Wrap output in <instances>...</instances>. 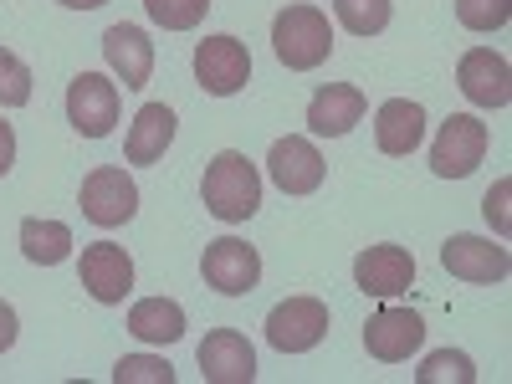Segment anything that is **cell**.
Instances as JSON below:
<instances>
[{
  "mask_svg": "<svg viewBox=\"0 0 512 384\" xmlns=\"http://www.w3.org/2000/svg\"><path fill=\"white\" fill-rule=\"evenodd\" d=\"M200 200L216 221L236 226V221H251L262 210V175L256 164L241 154V149H221L216 159L205 164V180H200Z\"/></svg>",
  "mask_w": 512,
  "mask_h": 384,
  "instance_id": "obj_1",
  "label": "cell"
},
{
  "mask_svg": "<svg viewBox=\"0 0 512 384\" xmlns=\"http://www.w3.org/2000/svg\"><path fill=\"white\" fill-rule=\"evenodd\" d=\"M272 52L287 72H313L333 57V26L318 6H287L272 21Z\"/></svg>",
  "mask_w": 512,
  "mask_h": 384,
  "instance_id": "obj_2",
  "label": "cell"
},
{
  "mask_svg": "<svg viewBox=\"0 0 512 384\" xmlns=\"http://www.w3.org/2000/svg\"><path fill=\"white\" fill-rule=\"evenodd\" d=\"M77 205H82V216H88L93 226L113 231V226H128V221L139 216V185H134V175H128V169L98 164L93 175L82 180Z\"/></svg>",
  "mask_w": 512,
  "mask_h": 384,
  "instance_id": "obj_3",
  "label": "cell"
},
{
  "mask_svg": "<svg viewBox=\"0 0 512 384\" xmlns=\"http://www.w3.org/2000/svg\"><path fill=\"white\" fill-rule=\"evenodd\" d=\"M487 144H492V134L477 113H451L431 144V169L441 180H466L487 159Z\"/></svg>",
  "mask_w": 512,
  "mask_h": 384,
  "instance_id": "obj_4",
  "label": "cell"
},
{
  "mask_svg": "<svg viewBox=\"0 0 512 384\" xmlns=\"http://www.w3.org/2000/svg\"><path fill=\"white\" fill-rule=\"evenodd\" d=\"M328 303H318V297H287V303H277L267 313V344L277 354H308L318 349L328 338Z\"/></svg>",
  "mask_w": 512,
  "mask_h": 384,
  "instance_id": "obj_5",
  "label": "cell"
},
{
  "mask_svg": "<svg viewBox=\"0 0 512 384\" xmlns=\"http://www.w3.org/2000/svg\"><path fill=\"white\" fill-rule=\"evenodd\" d=\"M67 123L82 139H108L118 123V82L103 72H77L67 82Z\"/></svg>",
  "mask_w": 512,
  "mask_h": 384,
  "instance_id": "obj_6",
  "label": "cell"
},
{
  "mask_svg": "<svg viewBox=\"0 0 512 384\" xmlns=\"http://www.w3.org/2000/svg\"><path fill=\"white\" fill-rule=\"evenodd\" d=\"M77 277H82V287H88L93 303L118 308L123 297L134 292V256H128L123 246H113V241H93V246H82Z\"/></svg>",
  "mask_w": 512,
  "mask_h": 384,
  "instance_id": "obj_7",
  "label": "cell"
},
{
  "mask_svg": "<svg viewBox=\"0 0 512 384\" xmlns=\"http://www.w3.org/2000/svg\"><path fill=\"white\" fill-rule=\"evenodd\" d=\"M200 277H205V287H216L221 297H246L256 282H262V256H256V246H246L236 236H221V241L205 246Z\"/></svg>",
  "mask_w": 512,
  "mask_h": 384,
  "instance_id": "obj_8",
  "label": "cell"
},
{
  "mask_svg": "<svg viewBox=\"0 0 512 384\" xmlns=\"http://www.w3.org/2000/svg\"><path fill=\"white\" fill-rule=\"evenodd\" d=\"M195 77L210 98H231L251 82V52L236 36H205L195 47Z\"/></svg>",
  "mask_w": 512,
  "mask_h": 384,
  "instance_id": "obj_9",
  "label": "cell"
},
{
  "mask_svg": "<svg viewBox=\"0 0 512 384\" xmlns=\"http://www.w3.org/2000/svg\"><path fill=\"white\" fill-rule=\"evenodd\" d=\"M456 88L472 108H507L512 103V67L492 47H472L456 62Z\"/></svg>",
  "mask_w": 512,
  "mask_h": 384,
  "instance_id": "obj_10",
  "label": "cell"
},
{
  "mask_svg": "<svg viewBox=\"0 0 512 384\" xmlns=\"http://www.w3.org/2000/svg\"><path fill=\"white\" fill-rule=\"evenodd\" d=\"M354 282L364 297H379V303H390V297L410 292L415 287V256L405 246H369L354 256Z\"/></svg>",
  "mask_w": 512,
  "mask_h": 384,
  "instance_id": "obj_11",
  "label": "cell"
},
{
  "mask_svg": "<svg viewBox=\"0 0 512 384\" xmlns=\"http://www.w3.org/2000/svg\"><path fill=\"white\" fill-rule=\"evenodd\" d=\"M195 364H200L205 384H251L256 379V349L236 328H210L205 344L195 349Z\"/></svg>",
  "mask_w": 512,
  "mask_h": 384,
  "instance_id": "obj_12",
  "label": "cell"
},
{
  "mask_svg": "<svg viewBox=\"0 0 512 384\" xmlns=\"http://www.w3.org/2000/svg\"><path fill=\"white\" fill-rule=\"evenodd\" d=\"M267 175H272V185H277L282 195H313V190L323 185V175H328V164H323V154L313 149V139L287 134V139H277L272 154H267Z\"/></svg>",
  "mask_w": 512,
  "mask_h": 384,
  "instance_id": "obj_13",
  "label": "cell"
},
{
  "mask_svg": "<svg viewBox=\"0 0 512 384\" xmlns=\"http://www.w3.org/2000/svg\"><path fill=\"white\" fill-rule=\"evenodd\" d=\"M420 344H425V323H420V313H410V308H379V313L364 323V349H369L379 364H400V359H410Z\"/></svg>",
  "mask_w": 512,
  "mask_h": 384,
  "instance_id": "obj_14",
  "label": "cell"
},
{
  "mask_svg": "<svg viewBox=\"0 0 512 384\" xmlns=\"http://www.w3.org/2000/svg\"><path fill=\"white\" fill-rule=\"evenodd\" d=\"M441 267L456 282H502L512 272L507 246H492L487 236H451L441 246Z\"/></svg>",
  "mask_w": 512,
  "mask_h": 384,
  "instance_id": "obj_15",
  "label": "cell"
},
{
  "mask_svg": "<svg viewBox=\"0 0 512 384\" xmlns=\"http://www.w3.org/2000/svg\"><path fill=\"white\" fill-rule=\"evenodd\" d=\"M103 57H108L113 77L123 82V88H134V93L154 77V41H149L144 26H128V21L108 26L103 31Z\"/></svg>",
  "mask_w": 512,
  "mask_h": 384,
  "instance_id": "obj_16",
  "label": "cell"
},
{
  "mask_svg": "<svg viewBox=\"0 0 512 384\" xmlns=\"http://www.w3.org/2000/svg\"><path fill=\"white\" fill-rule=\"evenodd\" d=\"M420 139H425V108L415 98L379 103V113H374V144H379V154L405 159V154L420 149Z\"/></svg>",
  "mask_w": 512,
  "mask_h": 384,
  "instance_id": "obj_17",
  "label": "cell"
},
{
  "mask_svg": "<svg viewBox=\"0 0 512 384\" xmlns=\"http://www.w3.org/2000/svg\"><path fill=\"white\" fill-rule=\"evenodd\" d=\"M359 118H364V93L354 82H328L308 98V128L318 139H344Z\"/></svg>",
  "mask_w": 512,
  "mask_h": 384,
  "instance_id": "obj_18",
  "label": "cell"
},
{
  "mask_svg": "<svg viewBox=\"0 0 512 384\" xmlns=\"http://www.w3.org/2000/svg\"><path fill=\"white\" fill-rule=\"evenodd\" d=\"M175 144V108L164 103H144L128 123V139H123V159L128 164H154L164 159V149Z\"/></svg>",
  "mask_w": 512,
  "mask_h": 384,
  "instance_id": "obj_19",
  "label": "cell"
},
{
  "mask_svg": "<svg viewBox=\"0 0 512 384\" xmlns=\"http://www.w3.org/2000/svg\"><path fill=\"white\" fill-rule=\"evenodd\" d=\"M128 333H134L139 344H180L185 338V308L175 297H139V303L128 308Z\"/></svg>",
  "mask_w": 512,
  "mask_h": 384,
  "instance_id": "obj_20",
  "label": "cell"
},
{
  "mask_svg": "<svg viewBox=\"0 0 512 384\" xmlns=\"http://www.w3.org/2000/svg\"><path fill=\"white\" fill-rule=\"evenodd\" d=\"M21 256L36 267H62L72 256V231L62 221H41V216H26L21 221Z\"/></svg>",
  "mask_w": 512,
  "mask_h": 384,
  "instance_id": "obj_21",
  "label": "cell"
},
{
  "mask_svg": "<svg viewBox=\"0 0 512 384\" xmlns=\"http://www.w3.org/2000/svg\"><path fill=\"white\" fill-rule=\"evenodd\" d=\"M333 16L344 21V31H354V36H379L384 26H390L395 6L390 0H333Z\"/></svg>",
  "mask_w": 512,
  "mask_h": 384,
  "instance_id": "obj_22",
  "label": "cell"
},
{
  "mask_svg": "<svg viewBox=\"0 0 512 384\" xmlns=\"http://www.w3.org/2000/svg\"><path fill=\"white\" fill-rule=\"evenodd\" d=\"M113 384H175V364L159 354H123L113 364Z\"/></svg>",
  "mask_w": 512,
  "mask_h": 384,
  "instance_id": "obj_23",
  "label": "cell"
},
{
  "mask_svg": "<svg viewBox=\"0 0 512 384\" xmlns=\"http://www.w3.org/2000/svg\"><path fill=\"white\" fill-rule=\"evenodd\" d=\"M144 11L164 31H195L210 11V0H144Z\"/></svg>",
  "mask_w": 512,
  "mask_h": 384,
  "instance_id": "obj_24",
  "label": "cell"
},
{
  "mask_svg": "<svg viewBox=\"0 0 512 384\" xmlns=\"http://www.w3.org/2000/svg\"><path fill=\"white\" fill-rule=\"evenodd\" d=\"M415 379H420V384H441V379L472 384V379H477V364H472V354H461V349H441V354H431V359L415 369Z\"/></svg>",
  "mask_w": 512,
  "mask_h": 384,
  "instance_id": "obj_25",
  "label": "cell"
},
{
  "mask_svg": "<svg viewBox=\"0 0 512 384\" xmlns=\"http://www.w3.org/2000/svg\"><path fill=\"white\" fill-rule=\"evenodd\" d=\"M26 103H31V67L11 47H0V108H26Z\"/></svg>",
  "mask_w": 512,
  "mask_h": 384,
  "instance_id": "obj_26",
  "label": "cell"
},
{
  "mask_svg": "<svg viewBox=\"0 0 512 384\" xmlns=\"http://www.w3.org/2000/svg\"><path fill=\"white\" fill-rule=\"evenodd\" d=\"M512 16V0H456V21L466 31H502Z\"/></svg>",
  "mask_w": 512,
  "mask_h": 384,
  "instance_id": "obj_27",
  "label": "cell"
},
{
  "mask_svg": "<svg viewBox=\"0 0 512 384\" xmlns=\"http://www.w3.org/2000/svg\"><path fill=\"white\" fill-rule=\"evenodd\" d=\"M507 200H512V180H497V185L487 190V200H482V210H487V221H492V231H497V236H507V231H512Z\"/></svg>",
  "mask_w": 512,
  "mask_h": 384,
  "instance_id": "obj_28",
  "label": "cell"
},
{
  "mask_svg": "<svg viewBox=\"0 0 512 384\" xmlns=\"http://www.w3.org/2000/svg\"><path fill=\"white\" fill-rule=\"evenodd\" d=\"M16 338H21V318H16V308L6 303V297H0V354H6Z\"/></svg>",
  "mask_w": 512,
  "mask_h": 384,
  "instance_id": "obj_29",
  "label": "cell"
},
{
  "mask_svg": "<svg viewBox=\"0 0 512 384\" xmlns=\"http://www.w3.org/2000/svg\"><path fill=\"white\" fill-rule=\"evenodd\" d=\"M11 164H16V128L0 118V180L11 175Z\"/></svg>",
  "mask_w": 512,
  "mask_h": 384,
  "instance_id": "obj_30",
  "label": "cell"
},
{
  "mask_svg": "<svg viewBox=\"0 0 512 384\" xmlns=\"http://www.w3.org/2000/svg\"><path fill=\"white\" fill-rule=\"evenodd\" d=\"M57 6H67V11H98V6H108V0H57Z\"/></svg>",
  "mask_w": 512,
  "mask_h": 384,
  "instance_id": "obj_31",
  "label": "cell"
}]
</instances>
